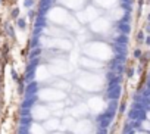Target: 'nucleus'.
I'll list each match as a JSON object with an SVG mask.
<instances>
[{
	"label": "nucleus",
	"mask_w": 150,
	"mask_h": 134,
	"mask_svg": "<svg viewBox=\"0 0 150 134\" xmlns=\"http://www.w3.org/2000/svg\"><path fill=\"white\" fill-rule=\"evenodd\" d=\"M18 13H19V10H18V9H13V10H12V18H18Z\"/></svg>",
	"instance_id": "obj_2"
},
{
	"label": "nucleus",
	"mask_w": 150,
	"mask_h": 134,
	"mask_svg": "<svg viewBox=\"0 0 150 134\" xmlns=\"http://www.w3.org/2000/svg\"><path fill=\"white\" fill-rule=\"evenodd\" d=\"M18 27H19L21 30H24V28H25V21H24V19H19V21H18Z\"/></svg>",
	"instance_id": "obj_1"
},
{
	"label": "nucleus",
	"mask_w": 150,
	"mask_h": 134,
	"mask_svg": "<svg viewBox=\"0 0 150 134\" xmlns=\"http://www.w3.org/2000/svg\"><path fill=\"white\" fill-rule=\"evenodd\" d=\"M32 2H34V0H25V3H24V5H25V6H31V5H32Z\"/></svg>",
	"instance_id": "obj_3"
}]
</instances>
